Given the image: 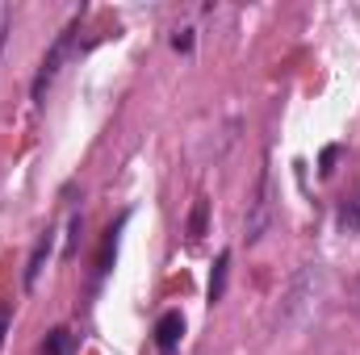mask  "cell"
I'll use <instances>...</instances> for the list:
<instances>
[{"label":"cell","mask_w":360,"mask_h":355,"mask_svg":"<svg viewBox=\"0 0 360 355\" xmlns=\"http://www.w3.org/2000/svg\"><path fill=\"white\" fill-rule=\"evenodd\" d=\"M51 247H55V230H42V234H38V243H34V251H30V264H25V288H34V284H38L42 264L51 260Z\"/></svg>","instance_id":"obj_3"},{"label":"cell","mask_w":360,"mask_h":355,"mask_svg":"<svg viewBox=\"0 0 360 355\" xmlns=\"http://www.w3.org/2000/svg\"><path fill=\"white\" fill-rule=\"evenodd\" d=\"M226 276H231V251H222V255L214 260V272H210V288H205L210 305H218V301L226 297Z\"/></svg>","instance_id":"obj_5"},{"label":"cell","mask_w":360,"mask_h":355,"mask_svg":"<svg viewBox=\"0 0 360 355\" xmlns=\"http://www.w3.org/2000/svg\"><path fill=\"white\" fill-rule=\"evenodd\" d=\"M76 29H80V21H72V25L55 38V46L46 51V59H42V67H38V76H34V84H30V96H34V100H42V96H46V88L55 84V76H59L63 59L72 55V38H76Z\"/></svg>","instance_id":"obj_2"},{"label":"cell","mask_w":360,"mask_h":355,"mask_svg":"<svg viewBox=\"0 0 360 355\" xmlns=\"http://www.w3.org/2000/svg\"><path fill=\"white\" fill-rule=\"evenodd\" d=\"M272 213H276V196H272V172H260V188H256V201L248 209V222H243V239L248 243H260L264 230L272 226Z\"/></svg>","instance_id":"obj_1"},{"label":"cell","mask_w":360,"mask_h":355,"mask_svg":"<svg viewBox=\"0 0 360 355\" xmlns=\"http://www.w3.org/2000/svg\"><path fill=\"white\" fill-rule=\"evenodd\" d=\"M172 46H176V51H184V55H188V51H193V29H180L176 38H172Z\"/></svg>","instance_id":"obj_10"},{"label":"cell","mask_w":360,"mask_h":355,"mask_svg":"<svg viewBox=\"0 0 360 355\" xmlns=\"http://www.w3.org/2000/svg\"><path fill=\"white\" fill-rule=\"evenodd\" d=\"M122 226H126V217H117L109 230H105V243H101V255H96V280L113 267V255H117V234H122Z\"/></svg>","instance_id":"obj_6"},{"label":"cell","mask_w":360,"mask_h":355,"mask_svg":"<svg viewBox=\"0 0 360 355\" xmlns=\"http://www.w3.org/2000/svg\"><path fill=\"white\" fill-rule=\"evenodd\" d=\"M8 322H13V305L0 301V347H4V335H8Z\"/></svg>","instance_id":"obj_9"},{"label":"cell","mask_w":360,"mask_h":355,"mask_svg":"<svg viewBox=\"0 0 360 355\" xmlns=\"http://www.w3.org/2000/svg\"><path fill=\"white\" fill-rule=\"evenodd\" d=\"M352 222H356V226H360V196H356V201H352Z\"/></svg>","instance_id":"obj_12"},{"label":"cell","mask_w":360,"mask_h":355,"mask_svg":"<svg viewBox=\"0 0 360 355\" xmlns=\"http://www.w3.org/2000/svg\"><path fill=\"white\" fill-rule=\"evenodd\" d=\"M335 155H340V147H327V151H323V168H319L323 176H331V172H335V168H331V163H335Z\"/></svg>","instance_id":"obj_11"},{"label":"cell","mask_w":360,"mask_h":355,"mask_svg":"<svg viewBox=\"0 0 360 355\" xmlns=\"http://www.w3.org/2000/svg\"><path fill=\"white\" fill-rule=\"evenodd\" d=\"M42 355H72V335H68L63 326H55V330L46 335V343H42Z\"/></svg>","instance_id":"obj_8"},{"label":"cell","mask_w":360,"mask_h":355,"mask_svg":"<svg viewBox=\"0 0 360 355\" xmlns=\"http://www.w3.org/2000/svg\"><path fill=\"white\" fill-rule=\"evenodd\" d=\"M205 217H210V201L197 196V201H193V213H188V243H197V239L205 234Z\"/></svg>","instance_id":"obj_7"},{"label":"cell","mask_w":360,"mask_h":355,"mask_svg":"<svg viewBox=\"0 0 360 355\" xmlns=\"http://www.w3.org/2000/svg\"><path fill=\"white\" fill-rule=\"evenodd\" d=\"M180 335H184V318H180L176 309H168V314L155 322V347H160V351H172L180 343Z\"/></svg>","instance_id":"obj_4"}]
</instances>
